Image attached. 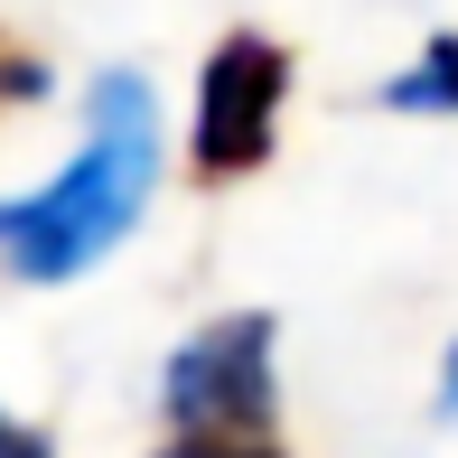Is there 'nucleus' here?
Listing matches in <instances>:
<instances>
[{"mask_svg": "<svg viewBox=\"0 0 458 458\" xmlns=\"http://www.w3.org/2000/svg\"><path fill=\"white\" fill-rule=\"evenodd\" d=\"M0 458H56V449H47V440H38V430H19V421H10V411H0Z\"/></svg>", "mask_w": 458, "mask_h": 458, "instance_id": "6", "label": "nucleus"}, {"mask_svg": "<svg viewBox=\"0 0 458 458\" xmlns=\"http://www.w3.org/2000/svg\"><path fill=\"white\" fill-rule=\"evenodd\" d=\"M150 178H159L150 94H140V75H103L94 85V140L66 159V178L0 206V262L19 281H75L85 262H103L140 225Z\"/></svg>", "mask_w": 458, "mask_h": 458, "instance_id": "1", "label": "nucleus"}, {"mask_svg": "<svg viewBox=\"0 0 458 458\" xmlns=\"http://www.w3.org/2000/svg\"><path fill=\"white\" fill-rule=\"evenodd\" d=\"M384 103H403V113H458V38H430V56L411 75H393Z\"/></svg>", "mask_w": 458, "mask_h": 458, "instance_id": "4", "label": "nucleus"}, {"mask_svg": "<svg viewBox=\"0 0 458 458\" xmlns=\"http://www.w3.org/2000/svg\"><path fill=\"white\" fill-rule=\"evenodd\" d=\"M159 411L178 430H272V318H216L206 337H187L159 374Z\"/></svg>", "mask_w": 458, "mask_h": 458, "instance_id": "2", "label": "nucleus"}, {"mask_svg": "<svg viewBox=\"0 0 458 458\" xmlns=\"http://www.w3.org/2000/svg\"><path fill=\"white\" fill-rule=\"evenodd\" d=\"M281 94H290V47L272 38H225L197 75V169L206 178H234L272 150V122H281Z\"/></svg>", "mask_w": 458, "mask_h": 458, "instance_id": "3", "label": "nucleus"}, {"mask_svg": "<svg viewBox=\"0 0 458 458\" xmlns=\"http://www.w3.org/2000/svg\"><path fill=\"white\" fill-rule=\"evenodd\" d=\"M159 458H281L262 430H178V449H159Z\"/></svg>", "mask_w": 458, "mask_h": 458, "instance_id": "5", "label": "nucleus"}, {"mask_svg": "<svg viewBox=\"0 0 458 458\" xmlns=\"http://www.w3.org/2000/svg\"><path fill=\"white\" fill-rule=\"evenodd\" d=\"M449 403H458V346H449Z\"/></svg>", "mask_w": 458, "mask_h": 458, "instance_id": "7", "label": "nucleus"}]
</instances>
